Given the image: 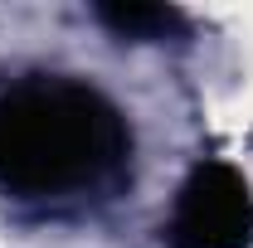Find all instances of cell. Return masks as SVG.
<instances>
[{
  "mask_svg": "<svg viewBox=\"0 0 253 248\" xmlns=\"http://www.w3.org/2000/svg\"><path fill=\"white\" fill-rule=\"evenodd\" d=\"M131 136L122 112L83 83H20L0 93V190L68 195L122 170Z\"/></svg>",
  "mask_w": 253,
  "mask_h": 248,
  "instance_id": "cell-1",
  "label": "cell"
},
{
  "mask_svg": "<svg viewBox=\"0 0 253 248\" xmlns=\"http://www.w3.org/2000/svg\"><path fill=\"white\" fill-rule=\"evenodd\" d=\"M170 239L175 248H249L253 244V195L249 180L210 161L180 185L175 214H170Z\"/></svg>",
  "mask_w": 253,
  "mask_h": 248,
  "instance_id": "cell-2",
  "label": "cell"
},
{
  "mask_svg": "<svg viewBox=\"0 0 253 248\" xmlns=\"http://www.w3.org/2000/svg\"><path fill=\"white\" fill-rule=\"evenodd\" d=\"M102 20L122 39H166L170 30H180V15L170 5H107Z\"/></svg>",
  "mask_w": 253,
  "mask_h": 248,
  "instance_id": "cell-3",
  "label": "cell"
}]
</instances>
